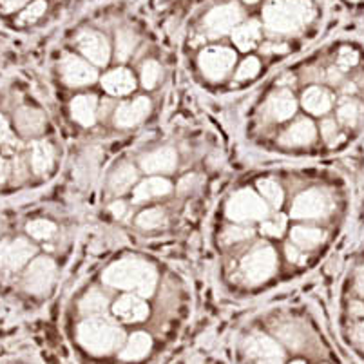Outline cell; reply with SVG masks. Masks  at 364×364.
I'll list each match as a JSON object with an SVG mask.
<instances>
[{"instance_id":"6da1fadb","label":"cell","mask_w":364,"mask_h":364,"mask_svg":"<svg viewBox=\"0 0 364 364\" xmlns=\"http://www.w3.org/2000/svg\"><path fill=\"white\" fill-rule=\"evenodd\" d=\"M312 0H267L261 6L264 29L274 35H296L316 18Z\"/></svg>"},{"instance_id":"7a4b0ae2","label":"cell","mask_w":364,"mask_h":364,"mask_svg":"<svg viewBox=\"0 0 364 364\" xmlns=\"http://www.w3.org/2000/svg\"><path fill=\"white\" fill-rule=\"evenodd\" d=\"M102 281L112 289L127 290L140 297H151L156 290L158 272L149 261L141 257H124L107 267Z\"/></svg>"},{"instance_id":"3957f363","label":"cell","mask_w":364,"mask_h":364,"mask_svg":"<svg viewBox=\"0 0 364 364\" xmlns=\"http://www.w3.org/2000/svg\"><path fill=\"white\" fill-rule=\"evenodd\" d=\"M76 339L85 352L92 355H109L124 344L125 333L105 317L91 316L78 324Z\"/></svg>"},{"instance_id":"277c9868","label":"cell","mask_w":364,"mask_h":364,"mask_svg":"<svg viewBox=\"0 0 364 364\" xmlns=\"http://www.w3.org/2000/svg\"><path fill=\"white\" fill-rule=\"evenodd\" d=\"M225 213L234 223H252V221L267 220L270 210L263 196L254 193L252 188H241L228 198Z\"/></svg>"},{"instance_id":"5b68a950","label":"cell","mask_w":364,"mask_h":364,"mask_svg":"<svg viewBox=\"0 0 364 364\" xmlns=\"http://www.w3.org/2000/svg\"><path fill=\"white\" fill-rule=\"evenodd\" d=\"M245 21V6L243 0H230L225 4H218L205 13L201 28L208 36L218 38V36L228 35L240 22Z\"/></svg>"},{"instance_id":"8992f818","label":"cell","mask_w":364,"mask_h":364,"mask_svg":"<svg viewBox=\"0 0 364 364\" xmlns=\"http://www.w3.org/2000/svg\"><path fill=\"white\" fill-rule=\"evenodd\" d=\"M241 270L248 283L259 284L268 281L277 270V254L272 247H259L243 257Z\"/></svg>"},{"instance_id":"52a82bcc","label":"cell","mask_w":364,"mask_h":364,"mask_svg":"<svg viewBox=\"0 0 364 364\" xmlns=\"http://www.w3.org/2000/svg\"><path fill=\"white\" fill-rule=\"evenodd\" d=\"M332 200L326 193L319 188H310L304 191L294 200L290 216L294 220H321L332 213Z\"/></svg>"},{"instance_id":"ba28073f","label":"cell","mask_w":364,"mask_h":364,"mask_svg":"<svg viewBox=\"0 0 364 364\" xmlns=\"http://www.w3.org/2000/svg\"><path fill=\"white\" fill-rule=\"evenodd\" d=\"M198 64H200V69L205 78L213 82H220L223 80L228 73L232 71L234 64H236V53L228 48L213 46V48H207L200 53Z\"/></svg>"},{"instance_id":"9c48e42d","label":"cell","mask_w":364,"mask_h":364,"mask_svg":"<svg viewBox=\"0 0 364 364\" xmlns=\"http://www.w3.org/2000/svg\"><path fill=\"white\" fill-rule=\"evenodd\" d=\"M56 277V264L51 257H36L26 270L24 289L33 296H44L49 292Z\"/></svg>"},{"instance_id":"30bf717a","label":"cell","mask_w":364,"mask_h":364,"mask_svg":"<svg viewBox=\"0 0 364 364\" xmlns=\"http://www.w3.org/2000/svg\"><path fill=\"white\" fill-rule=\"evenodd\" d=\"M58 69H60L62 80L69 87H85V85L95 84L98 78L97 69L76 55H65Z\"/></svg>"},{"instance_id":"8fae6325","label":"cell","mask_w":364,"mask_h":364,"mask_svg":"<svg viewBox=\"0 0 364 364\" xmlns=\"http://www.w3.org/2000/svg\"><path fill=\"white\" fill-rule=\"evenodd\" d=\"M76 46L82 55L95 65H105L111 58V48H109L107 38L95 29H84L78 33Z\"/></svg>"},{"instance_id":"7c38bea8","label":"cell","mask_w":364,"mask_h":364,"mask_svg":"<svg viewBox=\"0 0 364 364\" xmlns=\"http://www.w3.org/2000/svg\"><path fill=\"white\" fill-rule=\"evenodd\" d=\"M36 248L26 237H16V240L8 241L0 245V268L4 270H18L24 267L33 256Z\"/></svg>"},{"instance_id":"4fadbf2b","label":"cell","mask_w":364,"mask_h":364,"mask_svg":"<svg viewBox=\"0 0 364 364\" xmlns=\"http://www.w3.org/2000/svg\"><path fill=\"white\" fill-rule=\"evenodd\" d=\"M245 353L261 363H281L284 359L279 344L264 333H252L250 337H247Z\"/></svg>"},{"instance_id":"5bb4252c","label":"cell","mask_w":364,"mask_h":364,"mask_svg":"<svg viewBox=\"0 0 364 364\" xmlns=\"http://www.w3.org/2000/svg\"><path fill=\"white\" fill-rule=\"evenodd\" d=\"M151 112V100L147 97H138L132 102H125L114 112V125L120 129H131L140 125Z\"/></svg>"},{"instance_id":"9a60e30c","label":"cell","mask_w":364,"mask_h":364,"mask_svg":"<svg viewBox=\"0 0 364 364\" xmlns=\"http://www.w3.org/2000/svg\"><path fill=\"white\" fill-rule=\"evenodd\" d=\"M112 314L122 323H141L147 319L149 306L140 296H122L117 303L112 304Z\"/></svg>"},{"instance_id":"2e32d148","label":"cell","mask_w":364,"mask_h":364,"mask_svg":"<svg viewBox=\"0 0 364 364\" xmlns=\"http://www.w3.org/2000/svg\"><path fill=\"white\" fill-rule=\"evenodd\" d=\"M263 21H256V18H248V21L240 22L236 28L230 31L232 35V42L237 49L241 51H250L256 48L263 38Z\"/></svg>"},{"instance_id":"e0dca14e","label":"cell","mask_w":364,"mask_h":364,"mask_svg":"<svg viewBox=\"0 0 364 364\" xmlns=\"http://www.w3.org/2000/svg\"><path fill=\"white\" fill-rule=\"evenodd\" d=\"M178 165V154L174 149L164 147L156 149V151L149 152L145 156H141L140 167L141 171L149 172V174H167L172 172Z\"/></svg>"},{"instance_id":"ac0fdd59","label":"cell","mask_w":364,"mask_h":364,"mask_svg":"<svg viewBox=\"0 0 364 364\" xmlns=\"http://www.w3.org/2000/svg\"><path fill=\"white\" fill-rule=\"evenodd\" d=\"M317 136L316 125L310 122L309 118H301L299 122L290 125L287 131L281 134L279 144L283 147H306V145L314 144Z\"/></svg>"},{"instance_id":"d6986e66","label":"cell","mask_w":364,"mask_h":364,"mask_svg":"<svg viewBox=\"0 0 364 364\" xmlns=\"http://www.w3.org/2000/svg\"><path fill=\"white\" fill-rule=\"evenodd\" d=\"M102 87L112 97H125L136 89V80L129 69L117 68L102 76Z\"/></svg>"},{"instance_id":"ffe728a7","label":"cell","mask_w":364,"mask_h":364,"mask_svg":"<svg viewBox=\"0 0 364 364\" xmlns=\"http://www.w3.org/2000/svg\"><path fill=\"white\" fill-rule=\"evenodd\" d=\"M296 98L290 91H277L267 102V114L276 122H284L296 114Z\"/></svg>"},{"instance_id":"44dd1931","label":"cell","mask_w":364,"mask_h":364,"mask_svg":"<svg viewBox=\"0 0 364 364\" xmlns=\"http://www.w3.org/2000/svg\"><path fill=\"white\" fill-rule=\"evenodd\" d=\"M98 98L95 95H78L71 100V117L84 127H91L97 122Z\"/></svg>"},{"instance_id":"7402d4cb","label":"cell","mask_w":364,"mask_h":364,"mask_svg":"<svg viewBox=\"0 0 364 364\" xmlns=\"http://www.w3.org/2000/svg\"><path fill=\"white\" fill-rule=\"evenodd\" d=\"M16 129L24 136H36L46 127L44 112L33 107H21L15 112Z\"/></svg>"},{"instance_id":"603a6c76","label":"cell","mask_w":364,"mask_h":364,"mask_svg":"<svg viewBox=\"0 0 364 364\" xmlns=\"http://www.w3.org/2000/svg\"><path fill=\"white\" fill-rule=\"evenodd\" d=\"M303 107L314 114V117H323L332 109L333 97L332 92L323 87H309L303 92Z\"/></svg>"},{"instance_id":"cb8c5ba5","label":"cell","mask_w":364,"mask_h":364,"mask_svg":"<svg viewBox=\"0 0 364 364\" xmlns=\"http://www.w3.org/2000/svg\"><path fill=\"white\" fill-rule=\"evenodd\" d=\"M172 193V183L164 178H149L144 180L132 193V203H144L154 198L167 196Z\"/></svg>"},{"instance_id":"d4e9b609","label":"cell","mask_w":364,"mask_h":364,"mask_svg":"<svg viewBox=\"0 0 364 364\" xmlns=\"http://www.w3.org/2000/svg\"><path fill=\"white\" fill-rule=\"evenodd\" d=\"M55 164V149L46 140L33 141L31 145V168L36 176H46Z\"/></svg>"},{"instance_id":"484cf974","label":"cell","mask_w":364,"mask_h":364,"mask_svg":"<svg viewBox=\"0 0 364 364\" xmlns=\"http://www.w3.org/2000/svg\"><path fill=\"white\" fill-rule=\"evenodd\" d=\"M138 181V171L131 164L118 165L109 176V191L112 194H125Z\"/></svg>"},{"instance_id":"4316f807","label":"cell","mask_w":364,"mask_h":364,"mask_svg":"<svg viewBox=\"0 0 364 364\" xmlns=\"http://www.w3.org/2000/svg\"><path fill=\"white\" fill-rule=\"evenodd\" d=\"M152 348V339L149 333L136 332L127 339L125 348L120 352L122 360H141Z\"/></svg>"},{"instance_id":"83f0119b","label":"cell","mask_w":364,"mask_h":364,"mask_svg":"<svg viewBox=\"0 0 364 364\" xmlns=\"http://www.w3.org/2000/svg\"><path fill=\"white\" fill-rule=\"evenodd\" d=\"M324 240V232L321 228H312V227H294L290 230V241H292L296 247H299L303 252L306 250H314V248L319 247Z\"/></svg>"},{"instance_id":"f1b7e54d","label":"cell","mask_w":364,"mask_h":364,"mask_svg":"<svg viewBox=\"0 0 364 364\" xmlns=\"http://www.w3.org/2000/svg\"><path fill=\"white\" fill-rule=\"evenodd\" d=\"M107 297L104 296L102 292L98 290H91V292L85 294L80 301V312L84 316H98V314H105L107 310Z\"/></svg>"},{"instance_id":"f546056e","label":"cell","mask_w":364,"mask_h":364,"mask_svg":"<svg viewBox=\"0 0 364 364\" xmlns=\"http://www.w3.org/2000/svg\"><path fill=\"white\" fill-rule=\"evenodd\" d=\"M138 44V36L127 28H122L117 31V58L120 62H125L131 58L134 53V48Z\"/></svg>"},{"instance_id":"4dcf8cb0","label":"cell","mask_w":364,"mask_h":364,"mask_svg":"<svg viewBox=\"0 0 364 364\" xmlns=\"http://www.w3.org/2000/svg\"><path fill=\"white\" fill-rule=\"evenodd\" d=\"M49 4L48 0H35L31 4L26 6L21 13H18V18H16V24L18 26H29V24H35L46 15L48 11Z\"/></svg>"},{"instance_id":"1f68e13d","label":"cell","mask_w":364,"mask_h":364,"mask_svg":"<svg viewBox=\"0 0 364 364\" xmlns=\"http://www.w3.org/2000/svg\"><path fill=\"white\" fill-rule=\"evenodd\" d=\"M257 188H259V193L261 196L264 198V201H267L272 208L277 210V208L283 205V188H281L274 180H268V178L267 180H259L257 181Z\"/></svg>"},{"instance_id":"d6a6232c","label":"cell","mask_w":364,"mask_h":364,"mask_svg":"<svg viewBox=\"0 0 364 364\" xmlns=\"http://www.w3.org/2000/svg\"><path fill=\"white\" fill-rule=\"evenodd\" d=\"M167 221L164 208L161 207H152L144 210L141 214H138L136 218V227L144 228V230H154V228L161 227V225Z\"/></svg>"},{"instance_id":"836d02e7","label":"cell","mask_w":364,"mask_h":364,"mask_svg":"<svg viewBox=\"0 0 364 364\" xmlns=\"http://www.w3.org/2000/svg\"><path fill=\"white\" fill-rule=\"evenodd\" d=\"M26 230H28L29 236L35 237V240L46 241V240H51V237L56 234V225L48 220H35V221H29Z\"/></svg>"},{"instance_id":"e575fe53","label":"cell","mask_w":364,"mask_h":364,"mask_svg":"<svg viewBox=\"0 0 364 364\" xmlns=\"http://www.w3.org/2000/svg\"><path fill=\"white\" fill-rule=\"evenodd\" d=\"M359 117L360 105L357 104V102L346 100L341 104L339 109H337V118H339L341 124L346 125V127H353V125L357 124V120H359Z\"/></svg>"},{"instance_id":"d590c367","label":"cell","mask_w":364,"mask_h":364,"mask_svg":"<svg viewBox=\"0 0 364 364\" xmlns=\"http://www.w3.org/2000/svg\"><path fill=\"white\" fill-rule=\"evenodd\" d=\"M161 78V68L156 60H147L141 68V85L145 89H154Z\"/></svg>"},{"instance_id":"8d00e7d4","label":"cell","mask_w":364,"mask_h":364,"mask_svg":"<svg viewBox=\"0 0 364 364\" xmlns=\"http://www.w3.org/2000/svg\"><path fill=\"white\" fill-rule=\"evenodd\" d=\"M287 230V218L283 214H277L272 221L264 220L261 223V234L268 237H281Z\"/></svg>"},{"instance_id":"74e56055","label":"cell","mask_w":364,"mask_h":364,"mask_svg":"<svg viewBox=\"0 0 364 364\" xmlns=\"http://www.w3.org/2000/svg\"><path fill=\"white\" fill-rule=\"evenodd\" d=\"M261 71V62L256 56H248L247 60H243L237 68L236 78L237 80H250V78H256L257 73Z\"/></svg>"},{"instance_id":"f35d334b","label":"cell","mask_w":364,"mask_h":364,"mask_svg":"<svg viewBox=\"0 0 364 364\" xmlns=\"http://www.w3.org/2000/svg\"><path fill=\"white\" fill-rule=\"evenodd\" d=\"M252 234H254L252 228L241 227V225H230V227L225 228V232L221 237H223L225 245H232V243H237V241L248 240Z\"/></svg>"},{"instance_id":"ab89813d","label":"cell","mask_w":364,"mask_h":364,"mask_svg":"<svg viewBox=\"0 0 364 364\" xmlns=\"http://www.w3.org/2000/svg\"><path fill=\"white\" fill-rule=\"evenodd\" d=\"M277 336L284 341V343L292 346V348H299L301 344H303V337L297 336L296 333V326L294 324H284V326H279L276 328Z\"/></svg>"},{"instance_id":"60d3db41","label":"cell","mask_w":364,"mask_h":364,"mask_svg":"<svg viewBox=\"0 0 364 364\" xmlns=\"http://www.w3.org/2000/svg\"><path fill=\"white\" fill-rule=\"evenodd\" d=\"M359 62V55H357L355 49L343 48L339 51V56H337V64H339L341 69H350L353 65H357Z\"/></svg>"},{"instance_id":"b9f144b4","label":"cell","mask_w":364,"mask_h":364,"mask_svg":"<svg viewBox=\"0 0 364 364\" xmlns=\"http://www.w3.org/2000/svg\"><path fill=\"white\" fill-rule=\"evenodd\" d=\"M31 2H35V0H0V9H2V13L9 15V13L22 11Z\"/></svg>"},{"instance_id":"7bdbcfd3","label":"cell","mask_w":364,"mask_h":364,"mask_svg":"<svg viewBox=\"0 0 364 364\" xmlns=\"http://www.w3.org/2000/svg\"><path fill=\"white\" fill-rule=\"evenodd\" d=\"M287 257H289V261H292L294 264H303L304 261H306V257L303 256V252H301V248L296 247V245H287Z\"/></svg>"},{"instance_id":"ee69618b","label":"cell","mask_w":364,"mask_h":364,"mask_svg":"<svg viewBox=\"0 0 364 364\" xmlns=\"http://www.w3.org/2000/svg\"><path fill=\"white\" fill-rule=\"evenodd\" d=\"M321 134L328 144H332V138L337 134V124L333 120H324L321 124Z\"/></svg>"},{"instance_id":"f6af8a7d","label":"cell","mask_w":364,"mask_h":364,"mask_svg":"<svg viewBox=\"0 0 364 364\" xmlns=\"http://www.w3.org/2000/svg\"><path fill=\"white\" fill-rule=\"evenodd\" d=\"M109 210H111V214L114 218H118V220H124L125 214H127V205H125L124 201H114V203H111Z\"/></svg>"},{"instance_id":"bcb514c9","label":"cell","mask_w":364,"mask_h":364,"mask_svg":"<svg viewBox=\"0 0 364 364\" xmlns=\"http://www.w3.org/2000/svg\"><path fill=\"white\" fill-rule=\"evenodd\" d=\"M11 138V129H9V124L6 122V118L0 114V144H4Z\"/></svg>"},{"instance_id":"7dc6e473","label":"cell","mask_w":364,"mask_h":364,"mask_svg":"<svg viewBox=\"0 0 364 364\" xmlns=\"http://www.w3.org/2000/svg\"><path fill=\"white\" fill-rule=\"evenodd\" d=\"M355 289L360 296H364V268H360L355 277Z\"/></svg>"},{"instance_id":"c3c4849f","label":"cell","mask_w":364,"mask_h":364,"mask_svg":"<svg viewBox=\"0 0 364 364\" xmlns=\"http://www.w3.org/2000/svg\"><path fill=\"white\" fill-rule=\"evenodd\" d=\"M9 176V165L4 158L0 156V181H6Z\"/></svg>"},{"instance_id":"681fc988","label":"cell","mask_w":364,"mask_h":364,"mask_svg":"<svg viewBox=\"0 0 364 364\" xmlns=\"http://www.w3.org/2000/svg\"><path fill=\"white\" fill-rule=\"evenodd\" d=\"M355 336H357V339L360 341V343H364V321H363V323L359 324V326H357Z\"/></svg>"}]
</instances>
